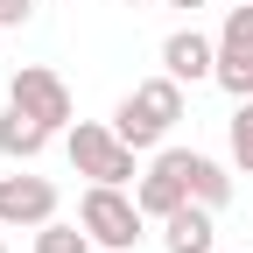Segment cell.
I'll use <instances>...</instances> for the list:
<instances>
[{"label": "cell", "instance_id": "obj_13", "mask_svg": "<svg viewBox=\"0 0 253 253\" xmlns=\"http://www.w3.org/2000/svg\"><path fill=\"white\" fill-rule=\"evenodd\" d=\"M232 162H239V176H253V99H239V113H232Z\"/></svg>", "mask_w": 253, "mask_h": 253}, {"label": "cell", "instance_id": "obj_3", "mask_svg": "<svg viewBox=\"0 0 253 253\" xmlns=\"http://www.w3.org/2000/svg\"><path fill=\"white\" fill-rule=\"evenodd\" d=\"M71 169L91 183H141L134 148L113 134V120H71Z\"/></svg>", "mask_w": 253, "mask_h": 253}, {"label": "cell", "instance_id": "obj_11", "mask_svg": "<svg viewBox=\"0 0 253 253\" xmlns=\"http://www.w3.org/2000/svg\"><path fill=\"white\" fill-rule=\"evenodd\" d=\"M42 148H49V126L7 99V113H0V155H14V162H36Z\"/></svg>", "mask_w": 253, "mask_h": 253}, {"label": "cell", "instance_id": "obj_9", "mask_svg": "<svg viewBox=\"0 0 253 253\" xmlns=\"http://www.w3.org/2000/svg\"><path fill=\"white\" fill-rule=\"evenodd\" d=\"M211 246H218L211 204H197V197H190L183 211H169V218H162V253H211Z\"/></svg>", "mask_w": 253, "mask_h": 253}, {"label": "cell", "instance_id": "obj_2", "mask_svg": "<svg viewBox=\"0 0 253 253\" xmlns=\"http://www.w3.org/2000/svg\"><path fill=\"white\" fill-rule=\"evenodd\" d=\"M78 225L91 232V246H106V253H134L148 211H141V197H126V183H91L84 197H78Z\"/></svg>", "mask_w": 253, "mask_h": 253}, {"label": "cell", "instance_id": "obj_4", "mask_svg": "<svg viewBox=\"0 0 253 253\" xmlns=\"http://www.w3.org/2000/svg\"><path fill=\"white\" fill-rule=\"evenodd\" d=\"M7 99H14L21 113H36L49 134H71V120H78V106H71V84H63L49 63H21V71L7 78Z\"/></svg>", "mask_w": 253, "mask_h": 253}, {"label": "cell", "instance_id": "obj_14", "mask_svg": "<svg viewBox=\"0 0 253 253\" xmlns=\"http://www.w3.org/2000/svg\"><path fill=\"white\" fill-rule=\"evenodd\" d=\"M28 14H36V0H0V28H21Z\"/></svg>", "mask_w": 253, "mask_h": 253}, {"label": "cell", "instance_id": "obj_5", "mask_svg": "<svg viewBox=\"0 0 253 253\" xmlns=\"http://www.w3.org/2000/svg\"><path fill=\"white\" fill-rule=\"evenodd\" d=\"M218 91L232 99H253V7H225L218 21V71H211Z\"/></svg>", "mask_w": 253, "mask_h": 253}, {"label": "cell", "instance_id": "obj_10", "mask_svg": "<svg viewBox=\"0 0 253 253\" xmlns=\"http://www.w3.org/2000/svg\"><path fill=\"white\" fill-rule=\"evenodd\" d=\"M169 155H176V169H183V183H190V197H197V204H211V211L232 204V176H225V162H211V155H197V148H169Z\"/></svg>", "mask_w": 253, "mask_h": 253}, {"label": "cell", "instance_id": "obj_12", "mask_svg": "<svg viewBox=\"0 0 253 253\" xmlns=\"http://www.w3.org/2000/svg\"><path fill=\"white\" fill-rule=\"evenodd\" d=\"M36 253H91V232H78V225H36Z\"/></svg>", "mask_w": 253, "mask_h": 253}, {"label": "cell", "instance_id": "obj_7", "mask_svg": "<svg viewBox=\"0 0 253 253\" xmlns=\"http://www.w3.org/2000/svg\"><path fill=\"white\" fill-rule=\"evenodd\" d=\"M134 197H141V211L155 218V225H162L169 211H183V204H190V183H183V169H176V155H169V148H155V162L141 169Z\"/></svg>", "mask_w": 253, "mask_h": 253}, {"label": "cell", "instance_id": "obj_8", "mask_svg": "<svg viewBox=\"0 0 253 253\" xmlns=\"http://www.w3.org/2000/svg\"><path fill=\"white\" fill-rule=\"evenodd\" d=\"M162 71L183 78V84H197L218 71V36H204V28H176V36L162 42Z\"/></svg>", "mask_w": 253, "mask_h": 253}, {"label": "cell", "instance_id": "obj_15", "mask_svg": "<svg viewBox=\"0 0 253 253\" xmlns=\"http://www.w3.org/2000/svg\"><path fill=\"white\" fill-rule=\"evenodd\" d=\"M162 7H190V14H197V7H211V0H162Z\"/></svg>", "mask_w": 253, "mask_h": 253}, {"label": "cell", "instance_id": "obj_6", "mask_svg": "<svg viewBox=\"0 0 253 253\" xmlns=\"http://www.w3.org/2000/svg\"><path fill=\"white\" fill-rule=\"evenodd\" d=\"M56 218V183L49 176H0V225H49Z\"/></svg>", "mask_w": 253, "mask_h": 253}, {"label": "cell", "instance_id": "obj_17", "mask_svg": "<svg viewBox=\"0 0 253 253\" xmlns=\"http://www.w3.org/2000/svg\"><path fill=\"white\" fill-rule=\"evenodd\" d=\"M0 253H7V239H0Z\"/></svg>", "mask_w": 253, "mask_h": 253}, {"label": "cell", "instance_id": "obj_1", "mask_svg": "<svg viewBox=\"0 0 253 253\" xmlns=\"http://www.w3.org/2000/svg\"><path fill=\"white\" fill-rule=\"evenodd\" d=\"M183 120V78H148V84H134L126 99L113 106V134L134 148V155H148V148H162L169 141V126Z\"/></svg>", "mask_w": 253, "mask_h": 253}, {"label": "cell", "instance_id": "obj_16", "mask_svg": "<svg viewBox=\"0 0 253 253\" xmlns=\"http://www.w3.org/2000/svg\"><path fill=\"white\" fill-rule=\"evenodd\" d=\"M120 7H155V0H120Z\"/></svg>", "mask_w": 253, "mask_h": 253}]
</instances>
